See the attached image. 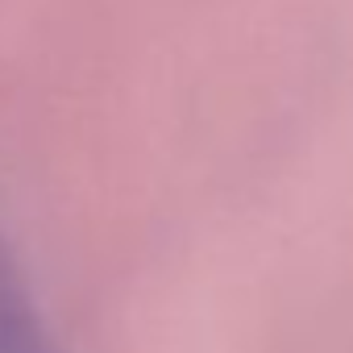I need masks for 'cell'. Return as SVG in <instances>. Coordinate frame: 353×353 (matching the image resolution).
Segmentation results:
<instances>
[{
	"label": "cell",
	"instance_id": "obj_1",
	"mask_svg": "<svg viewBox=\"0 0 353 353\" xmlns=\"http://www.w3.org/2000/svg\"><path fill=\"white\" fill-rule=\"evenodd\" d=\"M0 353H46L42 324L5 229H0Z\"/></svg>",
	"mask_w": 353,
	"mask_h": 353
}]
</instances>
